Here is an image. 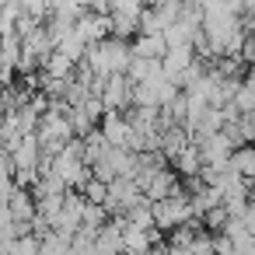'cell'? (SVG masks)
I'll return each instance as SVG.
<instances>
[{"label": "cell", "mask_w": 255, "mask_h": 255, "mask_svg": "<svg viewBox=\"0 0 255 255\" xmlns=\"http://www.w3.org/2000/svg\"><path fill=\"white\" fill-rule=\"evenodd\" d=\"M161 245V231H147V227H136V224H126L123 220V252L126 255H150L154 248Z\"/></svg>", "instance_id": "3957f363"}, {"label": "cell", "mask_w": 255, "mask_h": 255, "mask_svg": "<svg viewBox=\"0 0 255 255\" xmlns=\"http://www.w3.org/2000/svg\"><path fill=\"white\" fill-rule=\"evenodd\" d=\"M81 192H84V199H88V203H95V206H105V199H109V185H105V182H98V178H91Z\"/></svg>", "instance_id": "30bf717a"}, {"label": "cell", "mask_w": 255, "mask_h": 255, "mask_svg": "<svg viewBox=\"0 0 255 255\" xmlns=\"http://www.w3.org/2000/svg\"><path fill=\"white\" fill-rule=\"evenodd\" d=\"M196 63H199V60H196V49H192V46H182V49H171V53L164 56V74H168L171 84L185 88V81H189V74H192Z\"/></svg>", "instance_id": "277c9868"}, {"label": "cell", "mask_w": 255, "mask_h": 255, "mask_svg": "<svg viewBox=\"0 0 255 255\" xmlns=\"http://www.w3.org/2000/svg\"><path fill=\"white\" fill-rule=\"evenodd\" d=\"M42 255H74V238L53 231L49 238H42Z\"/></svg>", "instance_id": "9c48e42d"}, {"label": "cell", "mask_w": 255, "mask_h": 255, "mask_svg": "<svg viewBox=\"0 0 255 255\" xmlns=\"http://www.w3.org/2000/svg\"><path fill=\"white\" fill-rule=\"evenodd\" d=\"M84 67H88L98 81L129 74V67H133V46H129L126 39H116V35H112V39H105V42H98V46L88 49Z\"/></svg>", "instance_id": "6da1fadb"}, {"label": "cell", "mask_w": 255, "mask_h": 255, "mask_svg": "<svg viewBox=\"0 0 255 255\" xmlns=\"http://www.w3.org/2000/svg\"><path fill=\"white\" fill-rule=\"evenodd\" d=\"M133 84H150V81H161L168 77L164 74V60H143V56H133V67L126 74Z\"/></svg>", "instance_id": "8992f818"}, {"label": "cell", "mask_w": 255, "mask_h": 255, "mask_svg": "<svg viewBox=\"0 0 255 255\" xmlns=\"http://www.w3.org/2000/svg\"><path fill=\"white\" fill-rule=\"evenodd\" d=\"M227 168H231L234 175H241L245 182H255V147H252V143H248V147H238Z\"/></svg>", "instance_id": "ba28073f"}, {"label": "cell", "mask_w": 255, "mask_h": 255, "mask_svg": "<svg viewBox=\"0 0 255 255\" xmlns=\"http://www.w3.org/2000/svg\"><path fill=\"white\" fill-rule=\"evenodd\" d=\"M171 53L168 39L164 35H136L133 39V56H143V60H164Z\"/></svg>", "instance_id": "52a82bcc"}, {"label": "cell", "mask_w": 255, "mask_h": 255, "mask_svg": "<svg viewBox=\"0 0 255 255\" xmlns=\"http://www.w3.org/2000/svg\"><path fill=\"white\" fill-rule=\"evenodd\" d=\"M98 129L105 133V140H109L112 147L129 150V143H133V123H129L126 112H105V119H102Z\"/></svg>", "instance_id": "5b68a950"}, {"label": "cell", "mask_w": 255, "mask_h": 255, "mask_svg": "<svg viewBox=\"0 0 255 255\" xmlns=\"http://www.w3.org/2000/svg\"><path fill=\"white\" fill-rule=\"evenodd\" d=\"M98 98H102L105 112H123V109H129V105H133V81H129L126 74L109 77V81H102Z\"/></svg>", "instance_id": "7a4b0ae2"}]
</instances>
